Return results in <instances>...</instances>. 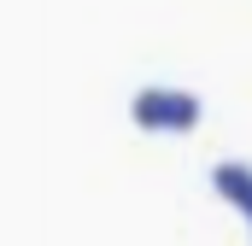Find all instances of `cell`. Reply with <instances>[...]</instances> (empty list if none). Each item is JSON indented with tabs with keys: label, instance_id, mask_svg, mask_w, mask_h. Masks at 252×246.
Instances as JSON below:
<instances>
[{
	"label": "cell",
	"instance_id": "obj_1",
	"mask_svg": "<svg viewBox=\"0 0 252 246\" xmlns=\"http://www.w3.org/2000/svg\"><path fill=\"white\" fill-rule=\"evenodd\" d=\"M135 123L141 129H158V135H182L199 123V100L193 94H176V88H147V94H135Z\"/></svg>",
	"mask_w": 252,
	"mask_h": 246
},
{
	"label": "cell",
	"instance_id": "obj_2",
	"mask_svg": "<svg viewBox=\"0 0 252 246\" xmlns=\"http://www.w3.org/2000/svg\"><path fill=\"white\" fill-rule=\"evenodd\" d=\"M217 193L235 199V205L252 217V170H247V164H217Z\"/></svg>",
	"mask_w": 252,
	"mask_h": 246
}]
</instances>
